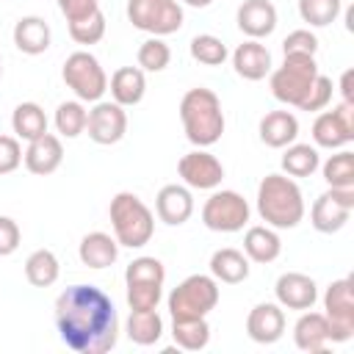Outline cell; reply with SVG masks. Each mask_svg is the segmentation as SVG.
Segmentation results:
<instances>
[{"instance_id": "obj_30", "label": "cell", "mask_w": 354, "mask_h": 354, "mask_svg": "<svg viewBox=\"0 0 354 354\" xmlns=\"http://www.w3.org/2000/svg\"><path fill=\"white\" fill-rule=\"evenodd\" d=\"M171 337L183 351H202L210 343V324L207 318H171Z\"/></svg>"}, {"instance_id": "obj_38", "label": "cell", "mask_w": 354, "mask_h": 354, "mask_svg": "<svg viewBox=\"0 0 354 354\" xmlns=\"http://www.w3.org/2000/svg\"><path fill=\"white\" fill-rule=\"evenodd\" d=\"M66 25H69L72 41H77V44H97V41L105 36V14H102V8L91 11L88 17L72 19V22H66Z\"/></svg>"}, {"instance_id": "obj_27", "label": "cell", "mask_w": 354, "mask_h": 354, "mask_svg": "<svg viewBox=\"0 0 354 354\" xmlns=\"http://www.w3.org/2000/svg\"><path fill=\"white\" fill-rule=\"evenodd\" d=\"M210 277L224 285H238L249 277V257L241 249L224 246L210 254Z\"/></svg>"}, {"instance_id": "obj_20", "label": "cell", "mask_w": 354, "mask_h": 354, "mask_svg": "<svg viewBox=\"0 0 354 354\" xmlns=\"http://www.w3.org/2000/svg\"><path fill=\"white\" fill-rule=\"evenodd\" d=\"M235 22L243 36L266 39L277 30V8L271 0H243L235 11Z\"/></svg>"}, {"instance_id": "obj_9", "label": "cell", "mask_w": 354, "mask_h": 354, "mask_svg": "<svg viewBox=\"0 0 354 354\" xmlns=\"http://www.w3.org/2000/svg\"><path fill=\"white\" fill-rule=\"evenodd\" d=\"M249 216H252L249 202L230 188L221 191L213 188V194L202 205V224L213 232H241L249 224Z\"/></svg>"}, {"instance_id": "obj_36", "label": "cell", "mask_w": 354, "mask_h": 354, "mask_svg": "<svg viewBox=\"0 0 354 354\" xmlns=\"http://www.w3.org/2000/svg\"><path fill=\"white\" fill-rule=\"evenodd\" d=\"M343 11V0H299V17L310 28L332 25Z\"/></svg>"}, {"instance_id": "obj_3", "label": "cell", "mask_w": 354, "mask_h": 354, "mask_svg": "<svg viewBox=\"0 0 354 354\" xmlns=\"http://www.w3.org/2000/svg\"><path fill=\"white\" fill-rule=\"evenodd\" d=\"M180 122L185 130V138L194 147H213L221 136H224V111H221V100L216 97V91L196 86L188 88L180 100Z\"/></svg>"}, {"instance_id": "obj_48", "label": "cell", "mask_w": 354, "mask_h": 354, "mask_svg": "<svg viewBox=\"0 0 354 354\" xmlns=\"http://www.w3.org/2000/svg\"><path fill=\"white\" fill-rule=\"evenodd\" d=\"M0 77H3V64H0Z\"/></svg>"}, {"instance_id": "obj_15", "label": "cell", "mask_w": 354, "mask_h": 354, "mask_svg": "<svg viewBox=\"0 0 354 354\" xmlns=\"http://www.w3.org/2000/svg\"><path fill=\"white\" fill-rule=\"evenodd\" d=\"M274 296L277 304L282 310H310L318 301V285L313 277L301 274V271H285L279 274L277 285H274Z\"/></svg>"}, {"instance_id": "obj_39", "label": "cell", "mask_w": 354, "mask_h": 354, "mask_svg": "<svg viewBox=\"0 0 354 354\" xmlns=\"http://www.w3.org/2000/svg\"><path fill=\"white\" fill-rule=\"evenodd\" d=\"M163 279H166L163 263L158 257H149V254L130 260V266L124 268V282H158V285H163Z\"/></svg>"}, {"instance_id": "obj_34", "label": "cell", "mask_w": 354, "mask_h": 354, "mask_svg": "<svg viewBox=\"0 0 354 354\" xmlns=\"http://www.w3.org/2000/svg\"><path fill=\"white\" fill-rule=\"evenodd\" d=\"M55 130L61 138H77L80 133H86V122H88V111L80 100H66L55 108Z\"/></svg>"}, {"instance_id": "obj_4", "label": "cell", "mask_w": 354, "mask_h": 354, "mask_svg": "<svg viewBox=\"0 0 354 354\" xmlns=\"http://www.w3.org/2000/svg\"><path fill=\"white\" fill-rule=\"evenodd\" d=\"M108 216L119 246L141 249L155 235V216L144 205V199L136 196L133 191H119L108 205Z\"/></svg>"}, {"instance_id": "obj_6", "label": "cell", "mask_w": 354, "mask_h": 354, "mask_svg": "<svg viewBox=\"0 0 354 354\" xmlns=\"http://www.w3.org/2000/svg\"><path fill=\"white\" fill-rule=\"evenodd\" d=\"M218 282L210 274H191L177 288H171L166 304L171 318H207L218 304Z\"/></svg>"}, {"instance_id": "obj_42", "label": "cell", "mask_w": 354, "mask_h": 354, "mask_svg": "<svg viewBox=\"0 0 354 354\" xmlns=\"http://www.w3.org/2000/svg\"><path fill=\"white\" fill-rule=\"evenodd\" d=\"M282 53L285 55H315L318 53V36L310 28H299L290 30L282 39Z\"/></svg>"}, {"instance_id": "obj_43", "label": "cell", "mask_w": 354, "mask_h": 354, "mask_svg": "<svg viewBox=\"0 0 354 354\" xmlns=\"http://www.w3.org/2000/svg\"><path fill=\"white\" fill-rule=\"evenodd\" d=\"M22 166V144L17 136H0V177Z\"/></svg>"}, {"instance_id": "obj_23", "label": "cell", "mask_w": 354, "mask_h": 354, "mask_svg": "<svg viewBox=\"0 0 354 354\" xmlns=\"http://www.w3.org/2000/svg\"><path fill=\"white\" fill-rule=\"evenodd\" d=\"M108 91H111V100L119 102L122 108L138 105L144 100V94H147V75H144V69L141 66H119L111 75Z\"/></svg>"}, {"instance_id": "obj_47", "label": "cell", "mask_w": 354, "mask_h": 354, "mask_svg": "<svg viewBox=\"0 0 354 354\" xmlns=\"http://www.w3.org/2000/svg\"><path fill=\"white\" fill-rule=\"evenodd\" d=\"M185 6H191V8H207L213 0H183Z\"/></svg>"}, {"instance_id": "obj_7", "label": "cell", "mask_w": 354, "mask_h": 354, "mask_svg": "<svg viewBox=\"0 0 354 354\" xmlns=\"http://www.w3.org/2000/svg\"><path fill=\"white\" fill-rule=\"evenodd\" d=\"M61 77L80 102H100L102 94L108 91V75L97 61V55H91L88 50L69 53L61 66Z\"/></svg>"}, {"instance_id": "obj_8", "label": "cell", "mask_w": 354, "mask_h": 354, "mask_svg": "<svg viewBox=\"0 0 354 354\" xmlns=\"http://www.w3.org/2000/svg\"><path fill=\"white\" fill-rule=\"evenodd\" d=\"M127 19L133 28L163 39L183 28L185 14L177 0H127Z\"/></svg>"}, {"instance_id": "obj_26", "label": "cell", "mask_w": 354, "mask_h": 354, "mask_svg": "<svg viewBox=\"0 0 354 354\" xmlns=\"http://www.w3.org/2000/svg\"><path fill=\"white\" fill-rule=\"evenodd\" d=\"M50 39H53L50 25L41 17H36V14L19 17L17 25H14V44L25 55H41V53H47Z\"/></svg>"}, {"instance_id": "obj_37", "label": "cell", "mask_w": 354, "mask_h": 354, "mask_svg": "<svg viewBox=\"0 0 354 354\" xmlns=\"http://www.w3.org/2000/svg\"><path fill=\"white\" fill-rule=\"evenodd\" d=\"M136 61L144 72H163L171 61V47L160 39V36H149L138 44V53H136Z\"/></svg>"}, {"instance_id": "obj_25", "label": "cell", "mask_w": 354, "mask_h": 354, "mask_svg": "<svg viewBox=\"0 0 354 354\" xmlns=\"http://www.w3.org/2000/svg\"><path fill=\"white\" fill-rule=\"evenodd\" d=\"M282 252V238L268 224H254L243 232V254L252 263H274Z\"/></svg>"}, {"instance_id": "obj_2", "label": "cell", "mask_w": 354, "mask_h": 354, "mask_svg": "<svg viewBox=\"0 0 354 354\" xmlns=\"http://www.w3.org/2000/svg\"><path fill=\"white\" fill-rule=\"evenodd\" d=\"M257 213L274 230H293L304 218V196L293 177L266 174L257 185Z\"/></svg>"}, {"instance_id": "obj_28", "label": "cell", "mask_w": 354, "mask_h": 354, "mask_svg": "<svg viewBox=\"0 0 354 354\" xmlns=\"http://www.w3.org/2000/svg\"><path fill=\"white\" fill-rule=\"evenodd\" d=\"M11 130L19 141H33L47 133V113L39 102H19L11 113Z\"/></svg>"}, {"instance_id": "obj_18", "label": "cell", "mask_w": 354, "mask_h": 354, "mask_svg": "<svg viewBox=\"0 0 354 354\" xmlns=\"http://www.w3.org/2000/svg\"><path fill=\"white\" fill-rule=\"evenodd\" d=\"M271 53L260 39H246L232 50V69L243 80H263L271 75Z\"/></svg>"}, {"instance_id": "obj_22", "label": "cell", "mask_w": 354, "mask_h": 354, "mask_svg": "<svg viewBox=\"0 0 354 354\" xmlns=\"http://www.w3.org/2000/svg\"><path fill=\"white\" fill-rule=\"evenodd\" d=\"M260 141L271 149H285L299 138V119L293 111H268L260 119Z\"/></svg>"}, {"instance_id": "obj_14", "label": "cell", "mask_w": 354, "mask_h": 354, "mask_svg": "<svg viewBox=\"0 0 354 354\" xmlns=\"http://www.w3.org/2000/svg\"><path fill=\"white\" fill-rule=\"evenodd\" d=\"M86 133L94 144L100 147H111L119 144L127 133V111L113 102V100H100L94 102V108L88 111V122H86Z\"/></svg>"}, {"instance_id": "obj_13", "label": "cell", "mask_w": 354, "mask_h": 354, "mask_svg": "<svg viewBox=\"0 0 354 354\" xmlns=\"http://www.w3.org/2000/svg\"><path fill=\"white\" fill-rule=\"evenodd\" d=\"M177 174H180V180H183V185H188V188L213 191V188H218L221 180H224V166H221V160H218L213 152L196 147V149L185 152V155L177 160Z\"/></svg>"}, {"instance_id": "obj_31", "label": "cell", "mask_w": 354, "mask_h": 354, "mask_svg": "<svg viewBox=\"0 0 354 354\" xmlns=\"http://www.w3.org/2000/svg\"><path fill=\"white\" fill-rule=\"evenodd\" d=\"M318 166H321V155H318V147H313V144L293 141L282 152V174H288L293 180L315 174Z\"/></svg>"}, {"instance_id": "obj_12", "label": "cell", "mask_w": 354, "mask_h": 354, "mask_svg": "<svg viewBox=\"0 0 354 354\" xmlns=\"http://www.w3.org/2000/svg\"><path fill=\"white\" fill-rule=\"evenodd\" d=\"M354 141V105L337 102L332 111H321L313 122V147L340 149Z\"/></svg>"}, {"instance_id": "obj_11", "label": "cell", "mask_w": 354, "mask_h": 354, "mask_svg": "<svg viewBox=\"0 0 354 354\" xmlns=\"http://www.w3.org/2000/svg\"><path fill=\"white\" fill-rule=\"evenodd\" d=\"M354 210V188H326L310 207V224L324 232H340Z\"/></svg>"}, {"instance_id": "obj_10", "label": "cell", "mask_w": 354, "mask_h": 354, "mask_svg": "<svg viewBox=\"0 0 354 354\" xmlns=\"http://www.w3.org/2000/svg\"><path fill=\"white\" fill-rule=\"evenodd\" d=\"M324 315L329 324V343H346L354 335V279L343 277L324 290Z\"/></svg>"}, {"instance_id": "obj_17", "label": "cell", "mask_w": 354, "mask_h": 354, "mask_svg": "<svg viewBox=\"0 0 354 354\" xmlns=\"http://www.w3.org/2000/svg\"><path fill=\"white\" fill-rule=\"evenodd\" d=\"M22 163L30 174H39V177H47L53 174L61 163H64V144H61V136L55 133H44L33 141H28L25 152H22Z\"/></svg>"}, {"instance_id": "obj_29", "label": "cell", "mask_w": 354, "mask_h": 354, "mask_svg": "<svg viewBox=\"0 0 354 354\" xmlns=\"http://www.w3.org/2000/svg\"><path fill=\"white\" fill-rule=\"evenodd\" d=\"M124 332L136 346H155L163 337V318L158 310H130Z\"/></svg>"}, {"instance_id": "obj_33", "label": "cell", "mask_w": 354, "mask_h": 354, "mask_svg": "<svg viewBox=\"0 0 354 354\" xmlns=\"http://www.w3.org/2000/svg\"><path fill=\"white\" fill-rule=\"evenodd\" d=\"M318 169H321V174H324L329 188H354V152L351 149L340 147Z\"/></svg>"}, {"instance_id": "obj_44", "label": "cell", "mask_w": 354, "mask_h": 354, "mask_svg": "<svg viewBox=\"0 0 354 354\" xmlns=\"http://www.w3.org/2000/svg\"><path fill=\"white\" fill-rule=\"evenodd\" d=\"M19 241H22L19 224L11 216H0V257L14 254L19 249Z\"/></svg>"}, {"instance_id": "obj_21", "label": "cell", "mask_w": 354, "mask_h": 354, "mask_svg": "<svg viewBox=\"0 0 354 354\" xmlns=\"http://www.w3.org/2000/svg\"><path fill=\"white\" fill-rule=\"evenodd\" d=\"M293 343H296V348H301L307 354L324 351L329 346V324H326V315L324 313H315L313 307L310 310H301V315L293 324Z\"/></svg>"}, {"instance_id": "obj_45", "label": "cell", "mask_w": 354, "mask_h": 354, "mask_svg": "<svg viewBox=\"0 0 354 354\" xmlns=\"http://www.w3.org/2000/svg\"><path fill=\"white\" fill-rule=\"evenodd\" d=\"M55 3H58V11L66 17V22L88 17L91 11L100 8V0H55Z\"/></svg>"}, {"instance_id": "obj_5", "label": "cell", "mask_w": 354, "mask_h": 354, "mask_svg": "<svg viewBox=\"0 0 354 354\" xmlns=\"http://www.w3.org/2000/svg\"><path fill=\"white\" fill-rule=\"evenodd\" d=\"M315 77H318L315 55H285L282 66L271 69L268 86H271L274 100H279L282 105L299 108Z\"/></svg>"}, {"instance_id": "obj_40", "label": "cell", "mask_w": 354, "mask_h": 354, "mask_svg": "<svg viewBox=\"0 0 354 354\" xmlns=\"http://www.w3.org/2000/svg\"><path fill=\"white\" fill-rule=\"evenodd\" d=\"M130 310H158L163 299V285L158 282H124Z\"/></svg>"}, {"instance_id": "obj_46", "label": "cell", "mask_w": 354, "mask_h": 354, "mask_svg": "<svg viewBox=\"0 0 354 354\" xmlns=\"http://www.w3.org/2000/svg\"><path fill=\"white\" fill-rule=\"evenodd\" d=\"M351 80H354V72L346 69L340 75V94H343V102H351L354 105V86H351Z\"/></svg>"}, {"instance_id": "obj_32", "label": "cell", "mask_w": 354, "mask_h": 354, "mask_svg": "<svg viewBox=\"0 0 354 354\" xmlns=\"http://www.w3.org/2000/svg\"><path fill=\"white\" fill-rule=\"evenodd\" d=\"M61 263L50 249H36L25 257V279L33 288H50L58 282Z\"/></svg>"}, {"instance_id": "obj_35", "label": "cell", "mask_w": 354, "mask_h": 354, "mask_svg": "<svg viewBox=\"0 0 354 354\" xmlns=\"http://www.w3.org/2000/svg\"><path fill=\"white\" fill-rule=\"evenodd\" d=\"M188 53L202 66H221L227 61V55H230L227 44L218 36H213V33H196L191 39V44H188Z\"/></svg>"}, {"instance_id": "obj_24", "label": "cell", "mask_w": 354, "mask_h": 354, "mask_svg": "<svg viewBox=\"0 0 354 354\" xmlns=\"http://www.w3.org/2000/svg\"><path fill=\"white\" fill-rule=\"evenodd\" d=\"M77 257L86 268H108L119 260V243L113 235L108 232H86L80 238V246H77Z\"/></svg>"}, {"instance_id": "obj_1", "label": "cell", "mask_w": 354, "mask_h": 354, "mask_svg": "<svg viewBox=\"0 0 354 354\" xmlns=\"http://www.w3.org/2000/svg\"><path fill=\"white\" fill-rule=\"evenodd\" d=\"M55 326L75 354H108L119 340V315L97 285H69L55 299Z\"/></svg>"}, {"instance_id": "obj_19", "label": "cell", "mask_w": 354, "mask_h": 354, "mask_svg": "<svg viewBox=\"0 0 354 354\" xmlns=\"http://www.w3.org/2000/svg\"><path fill=\"white\" fill-rule=\"evenodd\" d=\"M155 213L163 224L169 227H180L191 218L194 213V194L188 185H180V183H169L158 191L155 196Z\"/></svg>"}, {"instance_id": "obj_41", "label": "cell", "mask_w": 354, "mask_h": 354, "mask_svg": "<svg viewBox=\"0 0 354 354\" xmlns=\"http://www.w3.org/2000/svg\"><path fill=\"white\" fill-rule=\"evenodd\" d=\"M332 91H335L332 77H326V75H321V72H318V77L313 80V86H310V91H307L304 102L299 105V111H307V113L324 111V108L332 102Z\"/></svg>"}, {"instance_id": "obj_16", "label": "cell", "mask_w": 354, "mask_h": 354, "mask_svg": "<svg viewBox=\"0 0 354 354\" xmlns=\"http://www.w3.org/2000/svg\"><path fill=\"white\" fill-rule=\"evenodd\" d=\"M246 335L260 343L271 346L285 335V310L277 301H260L246 315Z\"/></svg>"}]
</instances>
